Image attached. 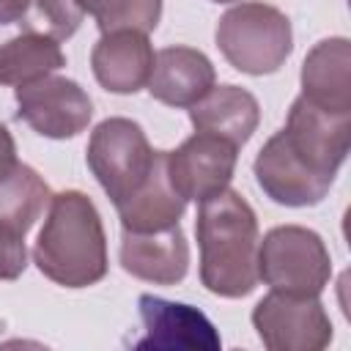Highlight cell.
Listing matches in <instances>:
<instances>
[{
    "label": "cell",
    "mask_w": 351,
    "mask_h": 351,
    "mask_svg": "<svg viewBox=\"0 0 351 351\" xmlns=\"http://www.w3.org/2000/svg\"><path fill=\"white\" fill-rule=\"evenodd\" d=\"M154 47L143 30H110L90 49V69L96 82L118 96L137 93L148 85L154 69Z\"/></svg>",
    "instance_id": "cell-12"
},
{
    "label": "cell",
    "mask_w": 351,
    "mask_h": 351,
    "mask_svg": "<svg viewBox=\"0 0 351 351\" xmlns=\"http://www.w3.org/2000/svg\"><path fill=\"white\" fill-rule=\"evenodd\" d=\"M332 277L324 239L304 225H277L258 241V280L271 291L321 296Z\"/></svg>",
    "instance_id": "cell-5"
},
{
    "label": "cell",
    "mask_w": 351,
    "mask_h": 351,
    "mask_svg": "<svg viewBox=\"0 0 351 351\" xmlns=\"http://www.w3.org/2000/svg\"><path fill=\"white\" fill-rule=\"evenodd\" d=\"M302 96L329 112H351V41L332 36L318 41L302 63Z\"/></svg>",
    "instance_id": "cell-15"
},
{
    "label": "cell",
    "mask_w": 351,
    "mask_h": 351,
    "mask_svg": "<svg viewBox=\"0 0 351 351\" xmlns=\"http://www.w3.org/2000/svg\"><path fill=\"white\" fill-rule=\"evenodd\" d=\"M214 3H233V0H214Z\"/></svg>",
    "instance_id": "cell-25"
},
{
    "label": "cell",
    "mask_w": 351,
    "mask_h": 351,
    "mask_svg": "<svg viewBox=\"0 0 351 351\" xmlns=\"http://www.w3.org/2000/svg\"><path fill=\"white\" fill-rule=\"evenodd\" d=\"M49 184L25 162L0 176V225L27 233L49 206Z\"/></svg>",
    "instance_id": "cell-19"
},
{
    "label": "cell",
    "mask_w": 351,
    "mask_h": 351,
    "mask_svg": "<svg viewBox=\"0 0 351 351\" xmlns=\"http://www.w3.org/2000/svg\"><path fill=\"white\" fill-rule=\"evenodd\" d=\"M16 162H19L16 159V143H14L11 132H8V126L0 121V176H5L8 170H14Z\"/></svg>",
    "instance_id": "cell-23"
},
{
    "label": "cell",
    "mask_w": 351,
    "mask_h": 351,
    "mask_svg": "<svg viewBox=\"0 0 351 351\" xmlns=\"http://www.w3.org/2000/svg\"><path fill=\"white\" fill-rule=\"evenodd\" d=\"M195 236L200 282L222 299L250 296L258 285V217L236 189H222L197 203Z\"/></svg>",
    "instance_id": "cell-1"
},
{
    "label": "cell",
    "mask_w": 351,
    "mask_h": 351,
    "mask_svg": "<svg viewBox=\"0 0 351 351\" xmlns=\"http://www.w3.org/2000/svg\"><path fill=\"white\" fill-rule=\"evenodd\" d=\"M255 181L263 189V195L269 200H274L277 206H288V208H304V206H318L335 181L318 176L315 170H310L285 143L282 132L271 134L263 148L255 156Z\"/></svg>",
    "instance_id": "cell-11"
},
{
    "label": "cell",
    "mask_w": 351,
    "mask_h": 351,
    "mask_svg": "<svg viewBox=\"0 0 351 351\" xmlns=\"http://www.w3.org/2000/svg\"><path fill=\"white\" fill-rule=\"evenodd\" d=\"M121 266L137 280L154 285H178L189 271V244L181 225L145 233L123 230Z\"/></svg>",
    "instance_id": "cell-13"
},
{
    "label": "cell",
    "mask_w": 351,
    "mask_h": 351,
    "mask_svg": "<svg viewBox=\"0 0 351 351\" xmlns=\"http://www.w3.org/2000/svg\"><path fill=\"white\" fill-rule=\"evenodd\" d=\"M82 14H90L101 33L110 30H143L151 33L162 16V0H74Z\"/></svg>",
    "instance_id": "cell-20"
},
{
    "label": "cell",
    "mask_w": 351,
    "mask_h": 351,
    "mask_svg": "<svg viewBox=\"0 0 351 351\" xmlns=\"http://www.w3.org/2000/svg\"><path fill=\"white\" fill-rule=\"evenodd\" d=\"M14 96L16 118L49 140L77 137L93 118V101L88 90L69 77L47 74L36 82L19 85Z\"/></svg>",
    "instance_id": "cell-8"
},
{
    "label": "cell",
    "mask_w": 351,
    "mask_h": 351,
    "mask_svg": "<svg viewBox=\"0 0 351 351\" xmlns=\"http://www.w3.org/2000/svg\"><path fill=\"white\" fill-rule=\"evenodd\" d=\"M184 211H186V200L173 189L170 176H167V151L156 154V165L151 176L145 178V184L123 206H118L121 228L134 230V233L178 225Z\"/></svg>",
    "instance_id": "cell-17"
},
{
    "label": "cell",
    "mask_w": 351,
    "mask_h": 351,
    "mask_svg": "<svg viewBox=\"0 0 351 351\" xmlns=\"http://www.w3.org/2000/svg\"><path fill=\"white\" fill-rule=\"evenodd\" d=\"M156 154L159 151L151 148L137 121L115 115V118H104L90 132L85 159L99 186L118 208L145 184V178L156 165Z\"/></svg>",
    "instance_id": "cell-4"
},
{
    "label": "cell",
    "mask_w": 351,
    "mask_h": 351,
    "mask_svg": "<svg viewBox=\"0 0 351 351\" xmlns=\"http://www.w3.org/2000/svg\"><path fill=\"white\" fill-rule=\"evenodd\" d=\"M217 71L206 52L184 44L165 47L154 55L148 93L167 107H192L214 88Z\"/></svg>",
    "instance_id": "cell-14"
},
{
    "label": "cell",
    "mask_w": 351,
    "mask_h": 351,
    "mask_svg": "<svg viewBox=\"0 0 351 351\" xmlns=\"http://www.w3.org/2000/svg\"><path fill=\"white\" fill-rule=\"evenodd\" d=\"M250 318L269 351H321L335 335L321 299L304 293L269 291Z\"/></svg>",
    "instance_id": "cell-6"
},
{
    "label": "cell",
    "mask_w": 351,
    "mask_h": 351,
    "mask_svg": "<svg viewBox=\"0 0 351 351\" xmlns=\"http://www.w3.org/2000/svg\"><path fill=\"white\" fill-rule=\"evenodd\" d=\"M222 58L241 74L263 77L280 71L293 49L291 19L261 0L228 8L214 30Z\"/></svg>",
    "instance_id": "cell-3"
},
{
    "label": "cell",
    "mask_w": 351,
    "mask_h": 351,
    "mask_svg": "<svg viewBox=\"0 0 351 351\" xmlns=\"http://www.w3.org/2000/svg\"><path fill=\"white\" fill-rule=\"evenodd\" d=\"M66 66V55L60 49V41L25 30L8 41L0 44V85H27L47 74H55Z\"/></svg>",
    "instance_id": "cell-18"
},
{
    "label": "cell",
    "mask_w": 351,
    "mask_h": 351,
    "mask_svg": "<svg viewBox=\"0 0 351 351\" xmlns=\"http://www.w3.org/2000/svg\"><path fill=\"white\" fill-rule=\"evenodd\" d=\"M189 121L195 132L219 134L241 148L250 143L261 123V104L247 88L214 85L203 99L189 107Z\"/></svg>",
    "instance_id": "cell-16"
},
{
    "label": "cell",
    "mask_w": 351,
    "mask_h": 351,
    "mask_svg": "<svg viewBox=\"0 0 351 351\" xmlns=\"http://www.w3.org/2000/svg\"><path fill=\"white\" fill-rule=\"evenodd\" d=\"M27 266V247L25 233L0 225V280H16L22 277Z\"/></svg>",
    "instance_id": "cell-22"
},
{
    "label": "cell",
    "mask_w": 351,
    "mask_h": 351,
    "mask_svg": "<svg viewBox=\"0 0 351 351\" xmlns=\"http://www.w3.org/2000/svg\"><path fill=\"white\" fill-rule=\"evenodd\" d=\"M27 8H30V0H0V25L22 22Z\"/></svg>",
    "instance_id": "cell-24"
},
{
    "label": "cell",
    "mask_w": 351,
    "mask_h": 351,
    "mask_svg": "<svg viewBox=\"0 0 351 351\" xmlns=\"http://www.w3.org/2000/svg\"><path fill=\"white\" fill-rule=\"evenodd\" d=\"M140 321L145 335L134 340V348L154 351H217L222 346L217 326L208 315L192 304L170 302L154 293H140L137 299Z\"/></svg>",
    "instance_id": "cell-10"
},
{
    "label": "cell",
    "mask_w": 351,
    "mask_h": 351,
    "mask_svg": "<svg viewBox=\"0 0 351 351\" xmlns=\"http://www.w3.org/2000/svg\"><path fill=\"white\" fill-rule=\"evenodd\" d=\"M239 162V145L211 134L195 132L176 151H167V176L173 189L189 200H206L228 189Z\"/></svg>",
    "instance_id": "cell-9"
},
{
    "label": "cell",
    "mask_w": 351,
    "mask_h": 351,
    "mask_svg": "<svg viewBox=\"0 0 351 351\" xmlns=\"http://www.w3.org/2000/svg\"><path fill=\"white\" fill-rule=\"evenodd\" d=\"M280 132L310 170L335 181L351 148V112H329L299 93Z\"/></svg>",
    "instance_id": "cell-7"
},
{
    "label": "cell",
    "mask_w": 351,
    "mask_h": 351,
    "mask_svg": "<svg viewBox=\"0 0 351 351\" xmlns=\"http://www.w3.org/2000/svg\"><path fill=\"white\" fill-rule=\"evenodd\" d=\"M82 19L85 14L74 0H30L27 14L22 16L27 30L47 33L58 41L71 38L82 25Z\"/></svg>",
    "instance_id": "cell-21"
},
{
    "label": "cell",
    "mask_w": 351,
    "mask_h": 351,
    "mask_svg": "<svg viewBox=\"0 0 351 351\" xmlns=\"http://www.w3.org/2000/svg\"><path fill=\"white\" fill-rule=\"evenodd\" d=\"M38 271L63 288H88L107 274V236L96 203L80 189L49 197L47 219L33 244Z\"/></svg>",
    "instance_id": "cell-2"
}]
</instances>
